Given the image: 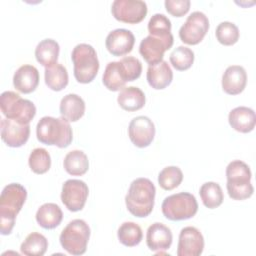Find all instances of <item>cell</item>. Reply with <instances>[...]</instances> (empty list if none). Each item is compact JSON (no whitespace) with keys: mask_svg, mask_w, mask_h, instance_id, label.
Wrapping results in <instances>:
<instances>
[{"mask_svg":"<svg viewBox=\"0 0 256 256\" xmlns=\"http://www.w3.org/2000/svg\"><path fill=\"white\" fill-rule=\"evenodd\" d=\"M27 198V191L19 183H11L4 187L0 196V230L2 235L12 232L17 214Z\"/></svg>","mask_w":256,"mask_h":256,"instance_id":"1","label":"cell"},{"mask_svg":"<svg viewBox=\"0 0 256 256\" xmlns=\"http://www.w3.org/2000/svg\"><path fill=\"white\" fill-rule=\"evenodd\" d=\"M156 188L148 178H137L130 184L125 196L128 211L139 218L148 216L154 207Z\"/></svg>","mask_w":256,"mask_h":256,"instance_id":"2","label":"cell"},{"mask_svg":"<svg viewBox=\"0 0 256 256\" xmlns=\"http://www.w3.org/2000/svg\"><path fill=\"white\" fill-rule=\"evenodd\" d=\"M37 139L46 145H55L59 148L69 146L73 139L69 121L63 117H42L36 126Z\"/></svg>","mask_w":256,"mask_h":256,"instance_id":"3","label":"cell"},{"mask_svg":"<svg viewBox=\"0 0 256 256\" xmlns=\"http://www.w3.org/2000/svg\"><path fill=\"white\" fill-rule=\"evenodd\" d=\"M251 170L249 166L241 161L234 160L226 167L227 192L234 200H245L252 196L254 192L251 184Z\"/></svg>","mask_w":256,"mask_h":256,"instance_id":"4","label":"cell"},{"mask_svg":"<svg viewBox=\"0 0 256 256\" xmlns=\"http://www.w3.org/2000/svg\"><path fill=\"white\" fill-rule=\"evenodd\" d=\"M74 77L79 83H90L99 70V60L93 46L86 43L76 45L71 53Z\"/></svg>","mask_w":256,"mask_h":256,"instance_id":"5","label":"cell"},{"mask_svg":"<svg viewBox=\"0 0 256 256\" xmlns=\"http://www.w3.org/2000/svg\"><path fill=\"white\" fill-rule=\"evenodd\" d=\"M0 107L4 116L22 124H29L36 115V107L14 91H5L0 96Z\"/></svg>","mask_w":256,"mask_h":256,"instance_id":"6","label":"cell"},{"mask_svg":"<svg viewBox=\"0 0 256 256\" xmlns=\"http://www.w3.org/2000/svg\"><path fill=\"white\" fill-rule=\"evenodd\" d=\"M165 218L171 221H180L192 218L198 211L195 196L188 192H180L166 197L161 205Z\"/></svg>","mask_w":256,"mask_h":256,"instance_id":"7","label":"cell"},{"mask_svg":"<svg viewBox=\"0 0 256 256\" xmlns=\"http://www.w3.org/2000/svg\"><path fill=\"white\" fill-rule=\"evenodd\" d=\"M90 238V228L82 219H74L61 231L59 240L62 248L72 255H82L86 252Z\"/></svg>","mask_w":256,"mask_h":256,"instance_id":"8","label":"cell"},{"mask_svg":"<svg viewBox=\"0 0 256 256\" xmlns=\"http://www.w3.org/2000/svg\"><path fill=\"white\" fill-rule=\"evenodd\" d=\"M209 29L208 17L201 11L192 12L179 29L181 41L188 45H196L205 37Z\"/></svg>","mask_w":256,"mask_h":256,"instance_id":"9","label":"cell"},{"mask_svg":"<svg viewBox=\"0 0 256 256\" xmlns=\"http://www.w3.org/2000/svg\"><path fill=\"white\" fill-rule=\"evenodd\" d=\"M147 4L142 0H115L111 5L113 17L124 23H140L147 15Z\"/></svg>","mask_w":256,"mask_h":256,"instance_id":"10","label":"cell"},{"mask_svg":"<svg viewBox=\"0 0 256 256\" xmlns=\"http://www.w3.org/2000/svg\"><path fill=\"white\" fill-rule=\"evenodd\" d=\"M88 194L89 189L84 181L69 179L62 186L61 201L69 211L77 212L83 209Z\"/></svg>","mask_w":256,"mask_h":256,"instance_id":"11","label":"cell"},{"mask_svg":"<svg viewBox=\"0 0 256 256\" xmlns=\"http://www.w3.org/2000/svg\"><path fill=\"white\" fill-rule=\"evenodd\" d=\"M173 42V36L162 38L148 35L140 42L139 53L149 65H154L163 60L165 51L172 47Z\"/></svg>","mask_w":256,"mask_h":256,"instance_id":"12","label":"cell"},{"mask_svg":"<svg viewBox=\"0 0 256 256\" xmlns=\"http://www.w3.org/2000/svg\"><path fill=\"white\" fill-rule=\"evenodd\" d=\"M128 135L131 142L139 148L149 146L155 136V126L147 116L134 117L129 123Z\"/></svg>","mask_w":256,"mask_h":256,"instance_id":"13","label":"cell"},{"mask_svg":"<svg viewBox=\"0 0 256 256\" xmlns=\"http://www.w3.org/2000/svg\"><path fill=\"white\" fill-rule=\"evenodd\" d=\"M204 249V238L201 232L187 226L181 229L177 245V256H199Z\"/></svg>","mask_w":256,"mask_h":256,"instance_id":"14","label":"cell"},{"mask_svg":"<svg viewBox=\"0 0 256 256\" xmlns=\"http://www.w3.org/2000/svg\"><path fill=\"white\" fill-rule=\"evenodd\" d=\"M30 135V125L22 124L15 120L1 119V138L9 147L23 146Z\"/></svg>","mask_w":256,"mask_h":256,"instance_id":"15","label":"cell"},{"mask_svg":"<svg viewBox=\"0 0 256 256\" xmlns=\"http://www.w3.org/2000/svg\"><path fill=\"white\" fill-rule=\"evenodd\" d=\"M135 37L130 30L115 29L111 31L105 40V46L113 56H124L132 51Z\"/></svg>","mask_w":256,"mask_h":256,"instance_id":"16","label":"cell"},{"mask_svg":"<svg viewBox=\"0 0 256 256\" xmlns=\"http://www.w3.org/2000/svg\"><path fill=\"white\" fill-rule=\"evenodd\" d=\"M173 236L170 228L160 222L150 225L146 233V244L151 251L162 252L170 248Z\"/></svg>","mask_w":256,"mask_h":256,"instance_id":"17","label":"cell"},{"mask_svg":"<svg viewBox=\"0 0 256 256\" xmlns=\"http://www.w3.org/2000/svg\"><path fill=\"white\" fill-rule=\"evenodd\" d=\"M247 73L240 65H231L226 68L222 76V89L229 95H238L246 87Z\"/></svg>","mask_w":256,"mask_h":256,"instance_id":"18","label":"cell"},{"mask_svg":"<svg viewBox=\"0 0 256 256\" xmlns=\"http://www.w3.org/2000/svg\"><path fill=\"white\" fill-rule=\"evenodd\" d=\"M39 84V72L33 65L20 66L13 76V85L21 93L33 92Z\"/></svg>","mask_w":256,"mask_h":256,"instance_id":"19","label":"cell"},{"mask_svg":"<svg viewBox=\"0 0 256 256\" xmlns=\"http://www.w3.org/2000/svg\"><path fill=\"white\" fill-rule=\"evenodd\" d=\"M228 121L234 130L241 133H248L255 127L256 115L253 109L246 106H239L229 112Z\"/></svg>","mask_w":256,"mask_h":256,"instance_id":"20","label":"cell"},{"mask_svg":"<svg viewBox=\"0 0 256 256\" xmlns=\"http://www.w3.org/2000/svg\"><path fill=\"white\" fill-rule=\"evenodd\" d=\"M146 78L153 89L161 90L170 85L173 79V72L168 62L162 60L157 64L148 66Z\"/></svg>","mask_w":256,"mask_h":256,"instance_id":"21","label":"cell"},{"mask_svg":"<svg viewBox=\"0 0 256 256\" xmlns=\"http://www.w3.org/2000/svg\"><path fill=\"white\" fill-rule=\"evenodd\" d=\"M102 82L110 91H118L122 89L126 82H128V77L123 64L120 61L109 62L104 70Z\"/></svg>","mask_w":256,"mask_h":256,"instance_id":"22","label":"cell"},{"mask_svg":"<svg viewBox=\"0 0 256 256\" xmlns=\"http://www.w3.org/2000/svg\"><path fill=\"white\" fill-rule=\"evenodd\" d=\"M59 110L61 117L70 122H76L85 113V102L79 95L70 93L61 99Z\"/></svg>","mask_w":256,"mask_h":256,"instance_id":"23","label":"cell"},{"mask_svg":"<svg viewBox=\"0 0 256 256\" xmlns=\"http://www.w3.org/2000/svg\"><path fill=\"white\" fill-rule=\"evenodd\" d=\"M145 94L144 92L135 86L123 87L118 94L117 102L119 106L126 111L132 112L137 111L145 105Z\"/></svg>","mask_w":256,"mask_h":256,"instance_id":"24","label":"cell"},{"mask_svg":"<svg viewBox=\"0 0 256 256\" xmlns=\"http://www.w3.org/2000/svg\"><path fill=\"white\" fill-rule=\"evenodd\" d=\"M36 221L44 229H54L61 223L63 213L61 208L55 203H45L36 212Z\"/></svg>","mask_w":256,"mask_h":256,"instance_id":"25","label":"cell"},{"mask_svg":"<svg viewBox=\"0 0 256 256\" xmlns=\"http://www.w3.org/2000/svg\"><path fill=\"white\" fill-rule=\"evenodd\" d=\"M60 47L59 44L50 38L44 39L38 43L35 48L36 60L45 68L57 63Z\"/></svg>","mask_w":256,"mask_h":256,"instance_id":"26","label":"cell"},{"mask_svg":"<svg viewBox=\"0 0 256 256\" xmlns=\"http://www.w3.org/2000/svg\"><path fill=\"white\" fill-rule=\"evenodd\" d=\"M65 171L72 176H81L88 171L89 160L81 150H72L66 154L63 161Z\"/></svg>","mask_w":256,"mask_h":256,"instance_id":"27","label":"cell"},{"mask_svg":"<svg viewBox=\"0 0 256 256\" xmlns=\"http://www.w3.org/2000/svg\"><path fill=\"white\" fill-rule=\"evenodd\" d=\"M45 83L53 91H61L68 84V72L67 69L59 63H56L50 67H46L44 71Z\"/></svg>","mask_w":256,"mask_h":256,"instance_id":"28","label":"cell"},{"mask_svg":"<svg viewBox=\"0 0 256 256\" xmlns=\"http://www.w3.org/2000/svg\"><path fill=\"white\" fill-rule=\"evenodd\" d=\"M48 248V240L38 232H32L27 235L20 246L21 253L27 256H42Z\"/></svg>","mask_w":256,"mask_h":256,"instance_id":"29","label":"cell"},{"mask_svg":"<svg viewBox=\"0 0 256 256\" xmlns=\"http://www.w3.org/2000/svg\"><path fill=\"white\" fill-rule=\"evenodd\" d=\"M199 194L204 206L209 209H214L219 207L224 200L222 188L216 182L204 183L200 187Z\"/></svg>","mask_w":256,"mask_h":256,"instance_id":"30","label":"cell"},{"mask_svg":"<svg viewBox=\"0 0 256 256\" xmlns=\"http://www.w3.org/2000/svg\"><path fill=\"white\" fill-rule=\"evenodd\" d=\"M117 236L121 244L127 247H133L141 242L143 233L138 224L128 221L120 225L117 231Z\"/></svg>","mask_w":256,"mask_h":256,"instance_id":"31","label":"cell"},{"mask_svg":"<svg viewBox=\"0 0 256 256\" xmlns=\"http://www.w3.org/2000/svg\"><path fill=\"white\" fill-rule=\"evenodd\" d=\"M169 60L176 70L184 71L192 66L194 62V52L188 47L178 46L171 52Z\"/></svg>","mask_w":256,"mask_h":256,"instance_id":"32","label":"cell"},{"mask_svg":"<svg viewBox=\"0 0 256 256\" xmlns=\"http://www.w3.org/2000/svg\"><path fill=\"white\" fill-rule=\"evenodd\" d=\"M29 167L36 174L46 173L51 166V157L44 148H35L29 155Z\"/></svg>","mask_w":256,"mask_h":256,"instance_id":"33","label":"cell"},{"mask_svg":"<svg viewBox=\"0 0 256 256\" xmlns=\"http://www.w3.org/2000/svg\"><path fill=\"white\" fill-rule=\"evenodd\" d=\"M183 180V173L177 166H167L158 175V183L164 190H173Z\"/></svg>","mask_w":256,"mask_h":256,"instance_id":"34","label":"cell"},{"mask_svg":"<svg viewBox=\"0 0 256 256\" xmlns=\"http://www.w3.org/2000/svg\"><path fill=\"white\" fill-rule=\"evenodd\" d=\"M149 35L167 38L173 36L171 33V21L161 13L154 14L148 22Z\"/></svg>","mask_w":256,"mask_h":256,"instance_id":"35","label":"cell"},{"mask_svg":"<svg viewBox=\"0 0 256 256\" xmlns=\"http://www.w3.org/2000/svg\"><path fill=\"white\" fill-rule=\"evenodd\" d=\"M215 35L219 43L225 46H231L238 41L240 33L238 27L234 23L224 21L216 27Z\"/></svg>","mask_w":256,"mask_h":256,"instance_id":"36","label":"cell"},{"mask_svg":"<svg viewBox=\"0 0 256 256\" xmlns=\"http://www.w3.org/2000/svg\"><path fill=\"white\" fill-rule=\"evenodd\" d=\"M120 62L125 68L128 81H134L140 77L142 72V63L138 58L133 56H127L123 57Z\"/></svg>","mask_w":256,"mask_h":256,"instance_id":"37","label":"cell"},{"mask_svg":"<svg viewBox=\"0 0 256 256\" xmlns=\"http://www.w3.org/2000/svg\"><path fill=\"white\" fill-rule=\"evenodd\" d=\"M191 2L189 0H166L164 2L168 13L174 17H182L190 9Z\"/></svg>","mask_w":256,"mask_h":256,"instance_id":"38","label":"cell"}]
</instances>
